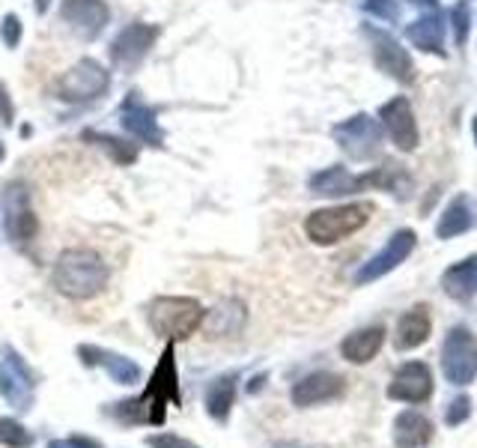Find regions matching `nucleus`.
Listing matches in <instances>:
<instances>
[{"label": "nucleus", "instance_id": "412c9836", "mask_svg": "<svg viewBox=\"0 0 477 448\" xmlns=\"http://www.w3.org/2000/svg\"><path fill=\"white\" fill-rule=\"evenodd\" d=\"M469 419H472V398H469V394H460V398H453L448 403V410H444V424L460 427Z\"/></svg>", "mask_w": 477, "mask_h": 448}, {"label": "nucleus", "instance_id": "0eeeda50", "mask_svg": "<svg viewBox=\"0 0 477 448\" xmlns=\"http://www.w3.org/2000/svg\"><path fill=\"white\" fill-rule=\"evenodd\" d=\"M343 394H346V380L341 377V373L313 371V373H307V377H302L299 383H293L290 401H293V406H299V410H311V406L341 401Z\"/></svg>", "mask_w": 477, "mask_h": 448}, {"label": "nucleus", "instance_id": "b1692460", "mask_svg": "<svg viewBox=\"0 0 477 448\" xmlns=\"http://www.w3.org/2000/svg\"><path fill=\"white\" fill-rule=\"evenodd\" d=\"M263 385H266V373H260V377H251L248 383V394H260Z\"/></svg>", "mask_w": 477, "mask_h": 448}, {"label": "nucleus", "instance_id": "2eb2a0df", "mask_svg": "<svg viewBox=\"0 0 477 448\" xmlns=\"http://www.w3.org/2000/svg\"><path fill=\"white\" fill-rule=\"evenodd\" d=\"M385 326H367V329H358L353 335H346L341 343V356L349 364H367L379 356L382 343H385Z\"/></svg>", "mask_w": 477, "mask_h": 448}, {"label": "nucleus", "instance_id": "9b49d317", "mask_svg": "<svg viewBox=\"0 0 477 448\" xmlns=\"http://www.w3.org/2000/svg\"><path fill=\"white\" fill-rule=\"evenodd\" d=\"M239 394V371H224L212 377L204 389V410L215 424H227Z\"/></svg>", "mask_w": 477, "mask_h": 448}, {"label": "nucleus", "instance_id": "ddd939ff", "mask_svg": "<svg viewBox=\"0 0 477 448\" xmlns=\"http://www.w3.org/2000/svg\"><path fill=\"white\" fill-rule=\"evenodd\" d=\"M391 433H394L397 448H423V445H430L432 440H436V427H432V422L418 410L397 413Z\"/></svg>", "mask_w": 477, "mask_h": 448}, {"label": "nucleus", "instance_id": "aec40b11", "mask_svg": "<svg viewBox=\"0 0 477 448\" xmlns=\"http://www.w3.org/2000/svg\"><path fill=\"white\" fill-rule=\"evenodd\" d=\"M0 445L4 448H34L36 433L30 427L15 419V415H0Z\"/></svg>", "mask_w": 477, "mask_h": 448}, {"label": "nucleus", "instance_id": "5701e85b", "mask_svg": "<svg viewBox=\"0 0 477 448\" xmlns=\"http://www.w3.org/2000/svg\"><path fill=\"white\" fill-rule=\"evenodd\" d=\"M66 443H69V448H104L95 436H84V433H72V436H66Z\"/></svg>", "mask_w": 477, "mask_h": 448}, {"label": "nucleus", "instance_id": "39448f33", "mask_svg": "<svg viewBox=\"0 0 477 448\" xmlns=\"http://www.w3.org/2000/svg\"><path fill=\"white\" fill-rule=\"evenodd\" d=\"M36 371L13 343H4L0 347V398L6 401V406H13L18 415H27L36 403Z\"/></svg>", "mask_w": 477, "mask_h": 448}, {"label": "nucleus", "instance_id": "4468645a", "mask_svg": "<svg viewBox=\"0 0 477 448\" xmlns=\"http://www.w3.org/2000/svg\"><path fill=\"white\" fill-rule=\"evenodd\" d=\"M4 206H6V234H9V239L18 243V245H27L30 239L36 236V231H39L36 215L27 206V194H13V192H9L4 197Z\"/></svg>", "mask_w": 477, "mask_h": 448}, {"label": "nucleus", "instance_id": "4be33fe9", "mask_svg": "<svg viewBox=\"0 0 477 448\" xmlns=\"http://www.w3.org/2000/svg\"><path fill=\"white\" fill-rule=\"evenodd\" d=\"M146 445H150V448H200V445H194L191 440H185V436L171 433V431L150 433V436H146Z\"/></svg>", "mask_w": 477, "mask_h": 448}, {"label": "nucleus", "instance_id": "20e7f679", "mask_svg": "<svg viewBox=\"0 0 477 448\" xmlns=\"http://www.w3.org/2000/svg\"><path fill=\"white\" fill-rule=\"evenodd\" d=\"M373 215V204H346V206H328L307 215L304 234L316 245H334L343 243L346 236L358 234Z\"/></svg>", "mask_w": 477, "mask_h": 448}, {"label": "nucleus", "instance_id": "a211bd4d", "mask_svg": "<svg viewBox=\"0 0 477 448\" xmlns=\"http://www.w3.org/2000/svg\"><path fill=\"white\" fill-rule=\"evenodd\" d=\"M442 287L451 299L472 302L477 294V257L462 260V264H453L448 273L442 275Z\"/></svg>", "mask_w": 477, "mask_h": 448}, {"label": "nucleus", "instance_id": "1a4fd4ad", "mask_svg": "<svg viewBox=\"0 0 477 448\" xmlns=\"http://www.w3.org/2000/svg\"><path fill=\"white\" fill-rule=\"evenodd\" d=\"M75 353H78L84 368H102L111 377V383H116V385H137L144 377L141 364L129 356H123V353L102 350V347H95V343H81Z\"/></svg>", "mask_w": 477, "mask_h": 448}, {"label": "nucleus", "instance_id": "423d86ee", "mask_svg": "<svg viewBox=\"0 0 477 448\" xmlns=\"http://www.w3.org/2000/svg\"><path fill=\"white\" fill-rule=\"evenodd\" d=\"M442 373L451 385L477 380V335L469 326H451L442 343Z\"/></svg>", "mask_w": 477, "mask_h": 448}, {"label": "nucleus", "instance_id": "6e6552de", "mask_svg": "<svg viewBox=\"0 0 477 448\" xmlns=\"http://www.w3.org/2000/svg\"><path fill=\"white\" fill-rule=\"evenodd\" d=\"M432 371L427 362H406L388 383V398L400 403H427L432 398Z\"/></svg>", "mask_w": 477, "mask_h": 448}, {"label": "nucleus", "instance_id": "6ab92c4d", "mask_svg": "<svg viewBox=\"0 0 477 448\" xmlns=\"http://www.w3.org/2000/svg\"><path fill=\"white\" fill-rule=\"evenodd\" d=\"M474 224V215L469 210V204H465V197H457L448 210H444L442 222H439V239H451V236H460L465 234L469 227Z\"/></svg>", "mask_w": 477, "mask_h": 448}, {"label": "nucleus", "instance_id": "f257e3e1", "mask_svg": "<svg viewBox=\"0 0 477 448\" xmlns=\"http://www.w3.org/2000/svg\"><path fill=\"white\" fill-rule=\"evenodd\" d=\"M167 406H183V385H179V371H176V343L167 341L158 364L153 368L150 380L144 383V389L137 398L116 401L108 415L114 422L125 427L134 424H150L162 427L167 419Z\"/></svg>", "mask_w": 477, "mask_h": 448}, {"label": "nucleus", "instance_id": "9d476101", "mask_svg": "<svg viewBox=\"0 0 477 448\" xmlns=\"http://www.w3.org/2000/svg\"><path fill=\"white\" fill-rule=\"evenodd\" d=\"M412 248H415V231H397L376 257H370L367 264L358 269L355 281H358V284H370V281L388 275L391 269H397L402 260L412 254Z\"/></svg>", "mask_w": 477, "mask_h": 448}, {"label": "nucleus", "instance_id": "7ed1b4c3", "mask_svg": "<svg viewBox=\"0 0 477 448\" xmlns=\"http://www.w3.org/2000/svg\"><path fill=\"white\" fill-rule=\"evenodd\" d=\"M206 308L191 296H158L146 305V323L158 338L164 341H188L204 326Z\"/></svg>", "mask_w": 477, "mask_h": 448}, {"label": "nucleus", "instance_id": "f8f14e48", "mask_svg": "<svg viewBox=\"0 0 477 448\" xmlns=\"http://www.w3.org/2000/svg\"><path fill=\"white\" fill-rule=\"evenodd\" d=\"M432 332V317H430V305L427 302H418L412 305L406 314L397 320V338H394V347L400 353L406 350H418L421 343H427Z\"/></svg>", "mask_w": 477, "mask_h": 448}, {"label": "nucleus", "instance_id": "f3484780", "mask_svg": "<svg viewBox=\"0 0 477 448\" xmlns=\"http://www.w3.org/2000/svg\"><path fill=\"white\" fill-rule=\"evenodd\" d=\"M245 320H248L245 305L233 299V302H221L218 308L206 311V320L204 323H209L212 338H233V335H239V332H242Z\"/></svg>", "mask_w": 477, "mask_h": 448}, {"label": "nucleus", "instance_id": "dca6fc26", "mask_svg": "<svg viewBox=\"0 0 477 448\" xmlns=\"http://www.w3.org/2000/svg\"><path fill=\"white\" fill-rule=\"evenodd\" d=\"M382 120H385V126L391 132V138L397 141V147L412 150L418 144V129H415V120H412L406 99H394L391 105L382 108Z\"/></svg>", "mask_w": 477, "mask_h": 448}, {"label": "nucleus", "instance_id": "a878e982", "mask_svg": "<svg viewBox=\"0 0 477 448\" xmlns=\"http://www.w3.org/2000/svg\"><path fill=\"white\" fill-rule=\"evenodd\" d=\"M45 448H69V443H66V436H63V440H51Z\"/></svg>", "mask_w": 477, "mask_h": 448}, {"label": "nucleus", "instance_id": "393cba45", "mask_svg": "<svg viewBox=\"0 0 477 448\" xmlns=\"http://www.w3.org/2000/svg\"><path fill=\"white\" fill-rule=\"evenodd\" d=\"M272 448H311V445H304L299 440H281V443H274Z\"/></svg>", "mask_w": 477, "mask_h": 448}, {"label": "nucleus", "instance_id": "f03ea898", "mask_svg": "<svg viewBox=\"0 0 477 448\" xmlns=\"http://www.w3.org/2000/svg\"><path fill=\"white\" fill-rule=\"evenodd\" d=\"M108 281H111V266L95 252H87V248L63 252L55 269H51V284L57 287V294L75 302H87L104 294Z\"/></svg>", "mask_w": 477, "mask_h": 448}]
</instances>
